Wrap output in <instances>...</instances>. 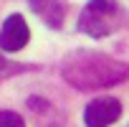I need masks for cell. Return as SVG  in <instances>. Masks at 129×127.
Instances as JSON below:
<instances>
[{
    "label": "cell",
    "mask_w": 129,
    "mask_h": 127,
    "mask_svg": "<svg viewBox=\"0 0 129 127\" xmlns=\"http://www.w3.org/2000/svg\"><path fill=\"white\" fill-rule=\"evenodd\" d=\"M61 74L71 87L91 92V89H104L124 81L129 76V66L106 53L76 51L61 61Z\"/></svg>",
    "instance_id": "obj_1"
},
{
    "label": "cell",
    "mask_w": 129,
    "mask_h": 127,
    "mask_svg": "<svg viewBox=\"0 0 129 127\" xmlns=\"http://www.w3.org/2000/svg\"><path fill=\"white\" fill-rule=\"evenodd\" d=\"M116 26H119V8L109 0H91L79 18V31L94 38L109 36Z\"/></svg>",
    "instance_id": "obj_2"
},
{
    "label": "cell",
    "mask_w": 129,
    "mask_h": 127,
    "mask_svg": "<svg viewBox=\"0 0 129 127\" xmlns=\"http://www.w3.org/2000/svg\"><path fill=\"white\" fill-rule=\"evenodd\" d=\"M121 114V104L114 97H99L94 102H89L86 112H84V122L86 127H109L111 122H116V117Z\"/></svg>",
    "instance_id": "obj_3"
},
{
    "label": "cell",
    "mask_w": 129,
    "mask_h": 127,
    "mask_svg": "<svg viewBox=\"0 0 129 127\" xmlns=\"http://www.w3.org/2000/svg\"><path fill=\"white\" fill-rule=\"evenodd\" d=\"M30 38V31H28V23L20 18V15H10L3 28H0V48L3 51H20Z\"/></svg>",
    "instance_id": "obj_4"
},
{
    "label": "cell",
    "mask_w": 129,
    "mask_h": 127,
    "mask_svg": "<svg viewBox=\"0 0 129 127\" xmlns=\"http://www.w3.org/2000/svg\"><path fill=\"white\" fill-rule=\"evenodd\" d=\"M30 5L48 26H61V20H63V3L61 0H30Z\"/></svg>",
    "instance_id": "obj_5"
},
{
    "label": "cell",
    "mask_w": 129,
    "mask_h": 127,
    "mask_svg": "<svg viewBox=\"0 0 129 127\" xmlns=\"http://www.w3.org/2000/svg\"><path fill=\"white\" fill-rule=\"evenodd\" d=\"M0 127H25V122H23V117L15 114V112L0 109Z\"/></svg>",
    "instance_id": "obj_6"
}]
</instances>
